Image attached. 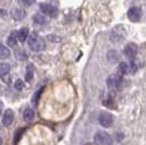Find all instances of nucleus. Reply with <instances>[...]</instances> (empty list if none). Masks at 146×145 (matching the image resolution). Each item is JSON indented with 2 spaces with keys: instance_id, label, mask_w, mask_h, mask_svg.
Instances as JSON below:
<instances>
[{
  "instance_id": "9",
  "label": "nucleus",
  "mask_w": 146,
  "mask_h": 145,
  "mask_svg": "<svg viewBox=\"0 0 146 145\" xmlns=\"http://www.w3.org/2000/svg\"><path fill=\"white\" fill-rule=\"evenodd\" d=\"M11 15H12V18L14 20H17V21H20V20H22V19H24L25 17V11L24 10H22V9H13L12 11H11Z\"/></svg>"
},
{
  "instance_id": "19",
  "label": "nucleus",
  "mask_w": 146,
  "mask_h": 145,
  "mask_svg": "<svg viewBox=\"0 0 146 145\" xmlns=\"http://www.w3.org/2000/svg\"><path fill=\"white\" fill-rule=\"evenodd\" d=\"M17 41H18V36H17V33L15 32H12L11 35L8 37V45L9 46H14L17 44Z\"/></svg>"
},
{
  "instance_id": "22",
  "label": "nucleus",
  "mask_w": 146,
  "mask_h": 145,
  "mask_svg": "<svg viewBox=\"0 0 146 145\" xmlns=\"http://www.w3.org/2000/svg\"><path fill=\"white\" fill-rule=\"evenodd\" d=\"M24 132V129H22V130H20L19 132L15 133V138H14V141H13V143H17L19 140H20V138H21V134Z\"/></svg>"
},
{
  "instance_id": "12",
  "label": "nucleus",
  "mask_w": 146,
  "mask_h": 145,
  "mask_svg": "<svg viewBox=\"0 0 146 145\" xmlns=\"http://www.w3.org/2000/svg\"><path fill=\"white\" fill-rule=\"evenodd\" d=\"M117 32L118 33H116L115 31H112V34H111V41L113 43H116V42H120L122 38H123V36H124V31H122L121 33L118 31V27L116 29Z\"/></svg>"
},
{
  "instance_id": "2",
  "label": "nucleus",
  "mask_w": 146,
  "mask_h": 145,
  "mask_svg": "<svg viewBox=\"0 0 146 145\" xmlns=\"http://www.w3.org/2000/svg\"><path fill=\"white\" fill-rule=\"evenodd\" d=\"M94 142L99 145H110L112 143V138L107 132L99 131L94 136Z\"/></svg>"
},
{
  "instance_id": "20",
  "label": "nucleus",
  "mask_w": 146,
  "mask_h": 145,
  "mask_svg": "<svg viewBox=\"0 0 146 145\" xmlns=\"http://www.w3.org/2000/svg\"><path fill=\"white\" fill-rule=\"evenodd\" d=\"M14 87H15L18 91H21V90H23V87H24V83H23V81H22V80H18V81H15Z\"/></svg>"
},
{
  "instance_id": "8",
  "label": "nucleus",
  "mask_w": 146,
  "mask_h": 145,
  "mask_svg": "<svg viewBox=\"0 0 146 145\" xmlns=\"http://www.w3.org/2000/svg\"><path fill=\"white\" fill-rule=\"evenodd\" d=\"M13 119H14V114H13L12 110H11V109L6 110V112H5V115H3V118H2V123H3V126H6V127L11 126L13 122Z\"/></svg>"
},
{
  "instance_id": "5",
  "label": "nucleus",
  "mask_w": 146,
  "mask_h": 145,
  "mask_svg": "<svg viewBox=\"0 0 146 145\" xmlns=\"http://www.w3.org/2000/svg\"><path fill=\"white\" fill-rule=\"evenodd\" d=\"M127 15H128L130 21H132V22H139L141 20V17H142V12H141L140 8L133 7V8L129 9Z\"/></svg>"
},
{
  "instance_id": "16",
  "label": "nucleus",
  "mask_w": 146,
  "mask_h": 145,
  "mask_svg": "<svg viewBox=\"0 0 146 145\" xmlns=\"http://www.w3.org/2000/svg\"><path fill=\"white\" fill-rule=\"evenodd\" d=\"M33 118H34V110L31 108L25 109L23 112V119L25 121H31Z\"/></svg>"
},
{
  "instance_id": "7",
  "label": "nucleus",
  "mask_w": 146,
  "mask_h": 145,
  "mask_svg": "<svg viewBox=\"0 0 146 145\" xmlns=\"http://www.w3.org/2000/svg\"><path fill=\"white\" fill-rule=\"evenodd\" d=\"M123 54L125 55L128 58H134L136 54H137V45L134 44V43H130L128 44L125 47H124V50H123Z\"/></svg>"
},
{
  "instance_id": "6",
  "label": "nucleus",
  "mask_w": 146,
  "mask_h": 145,
  "mask_svg": "<svg viewBox=\"0 0 146 145\" xmlns=\"http://www.w3.org/2000/svg\"><path fill=\"white\" fill-rule=\"evenodd\" d=\"M122 84V76L119 74H112L107 79V85L111 88H117Z\"/></svg>"
},
{
  "instance_id": "11",
  "label": "nucleus",
  "mask_w": 146,
  "mask_h": 145,
  "mask_svg": "<svg viewBox=\"0 0 146 145\" xmlns=\"http://www.w3.org/2000/svg\"><path fill=\"white\" fill-rule=\"evenodd\" d=\"M27 35H29V30L23 27V29H21V30L18 32V35H17V36H18V39L20 42L24 43L25 41H26V38H27Z\"/></svg>"
},
{
  "instance_id": "17",
  "label": "nucleus",
  "mask_w": 146,
  "mask_h": 145,
  "mask_svg": "<svg viewBox=\"0 0 146 145\" xmlns=\"http://www.w3.org/2000/svg\"><path fill=\"white\" fill-rule=\"evenodd\" d=\"M10 71V66L8 63H0V78L5 76Z\"/></svg>"
},
{
  "instance_id": "13",
  "label": "nucleus",
  "mask_w": 146,
  "mask_h": 145,
  "mask_svg": "<svg viewBox=\"0 0 146 145\" xmlns=\"http://www.w3.org/2000/svg\"><path fill=\"white\" fill-rule=\"evenodd\" d=\"M10 57V50L5 45L0 44V59H8Z\"/></svg>"
},
{
  "instance_id": "3",
  "label": "nucleus",
  "mask_w": 146,
  "mask_h": 145,
  "mask_svg": "<svg viewBox=\"0 0 146 145\" xmlns=\"http://www.w3.org/2000/svg\"><path fill=\"white\" fill-rule=\"evenodd\" d=\"M40 11L44 13V14H46L47 17H50V18H56L57 17V9H56L54 6H51V5H49V3H42L40 6Z\"/></svg>"
},
{
  "instance_id": "1",
  "label": "nucleus",
  "mask_w": 146,
  "mask_h": 145,
  "mask_svg": "<svg viewBox=\"0 0 146 145\" xmlns=\"http://www.w3.org/2000/svg\"><path fill=\"white\" fill-rule=\"evenodd\" d=\"M29 47L33 51H42L46 47V43L44 41L43 37H40L37 34H32L29 38Z\"/></svg>"
},
{
  "instance_id": "25",
  "label": "nucleus",
  "mask_w": 146,
  "mask_h": 145,
  "mask_svg": "<svg viewBox=\"0 0 146 145\" xmlns=\"http://www.w3.org/2000/svg\"><path fill=\"white\" fill-rule=\"evenodd\" d=\"M0 143H2V140H1V139H0Z\"/></svg>"
},
{
  "instance_id": "10",
  "label": "nucleus",
  "mask_w": 146,
  "mask_h": 145,
  "mask_svg": "<svg viewBox=\"0 0 146 145\" xmlns=\"http://www.w3.org/2000/svg\"><path fill=\"white\" fill-rule=\"evenodd\" d=\"M128 72H129V66L125 62H121V63L119 65V67H118L117 74H119L120 76H123V75H125Z\"/></svg>"
},
{
  "instance_id": "21",
  "label": "nucleus",
  "mask_w": 146,
  "mask_h": 145,
  "mask_svg": "<svg viewBox=\"0 0 146 145\" xmlns=\"http://www.w3.org/2000/svg\"><path fill=\"white\" fill-rule=\"evenodd\" d=\"M34 2V0H19V3L22 7H30Z\"/></svg>"
},
{
  "instance_id": "18",
  "label": "nucleus",
  "mask_w": 146,
  "mask_h": 145,
  "mask_svg": "<svg viewBox=\"0 0 146 145\" xmlns=\"http://www.w3.org/2000/svg\"><path fill=\"white\" fill-rule=\"evenodd\" d=\"M33 20L35 21V23H37V24H46L47 23V19L45 18L44 15H42V14H35L33 17Z\"/></svg>"
},
{
  "instance_id": "24",
  "label": "nucleus",
  "mask_w": 146,
  "mask_h": 145,
  "mask_svg": "<svg viewBox=\"0 0 146 145\" xmlns=\"http://www.w3.org/2000/svg\"><path fill=\"white\" fill-rule=\"evenodd\" d=\"M2 108H3V105H2V103L0 102V114L2 112Z\"/></svg>"
},
{
  "instance_id": "23",
  "label": "nucleus",
  "mask_w": 146,
  "mask_h": 145,
  "mask_svg": "<svg viewBox=\"0 0 146 145\" xmlns=\"http://www.w3.org/2000/svg\"><path fill=\"white\" fill-rule=\"evenodd\" d=\"M44 88H40L39 91L36 93V96L34 97V104H36L37 103V100H38V98H39V96H40V94H42V92H43Z\"/></svg>"
},
{
  "instance_id": "4",
  "label": "nucleus",
  "mask_w": 146,
  "mask_h": 145,
  "mask_svg": "<svg viewBox=\"0 0 146 145\" xmlns=\"http://www.w3.org/2000/svg\"><path fill=\"white\" fill-rule=\"evenodd\" d=\"M98 121L99 123L103 126V127H111L112 123H113V116L109 114V112H103L102 115L99 116L98 118Z\"/></svg>"
},
{
  "instance_id": "14",
  "label": "nucleus",
  "mask_w": 146,
  "mask_h": 145,
  "mask_svg": "<svg viewBox=\"0 0 146 145\" xmlns=\"http://www.w3.org/2000/svg\"><path fill=\"white\" fill-rule=\"evenodd\" d=\"M33 75H34V68L33 65H29L26 68V74H25V80L26 82H31L33 80Z\"/></svg>"
},
{
  "instance_id": "15",
  "label": "nucleus",
  "mask_w": 146,
  "mask_h": 145,
  "mask_svg": "<svg viewBox=\"0 0 146 145\" xmlns=\"http://www.w3.org/2000/svg\"><path fill=\"white\" fill-rule=\"evenodd\" d=\"M14 55H15V58L18 59V60H26L27 59V55H26V53H25L24 50H22V49L18 48L15 51H14Z\"/></svg>"
}]
</instances>
